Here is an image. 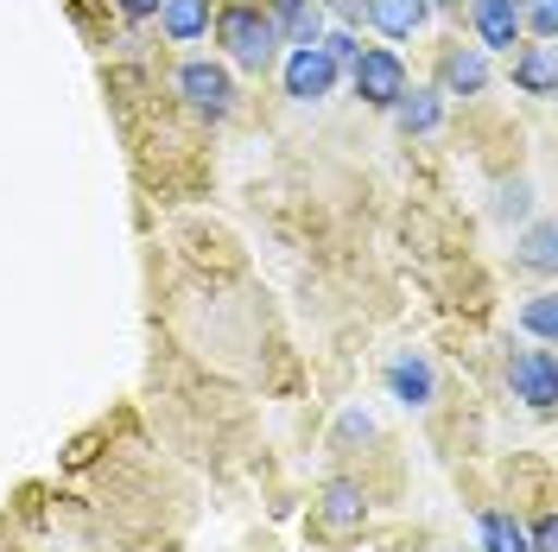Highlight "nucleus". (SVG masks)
I'll list each match as a JSON object with an SVG mask.
<instances>
[{
	"label": "nucleus",
	"mask_w": 558,
	"mask_h": 552,
	"mask_svg": "<svg viewBox=\"0 0 558 552\" xmlns=\"http://www.w3.org/2000/svg\"><path fill=\"white\" fill-rule=\"evenodd\" d=\"M476 533H483V552H526V527L514 515H501V508H488L476 520Z\"/></svg>",
	"instance_id": "obj_15"
},
{
	"label": "nucleus",
	"mask_w": 558,
	"mask_h": 552,
	"mask_svg": "<svg viewBox=\"0 0 558 552\" xmlns=\"http://www.w3.org/2000/svg\"><path fill=\"white\" fill-rule=\"evenodd\" d=\"M178 96L197 108V115L222 121V115L235 108V83H229V70H222V64H204V58H197V64L178 70Z\"/></svg>",
	"instance_id": "obj_4"
},
{
	"label": "nucleus",
	"mask_w": 558,
	"mask_h": 552,
	"mask_svg": "<svg viewBox=\"0 0 558 552\" xmlns=\"http://www.w3.org/2000/svg\"><path fill=\"white\" fill-rule=\"evenodd\" d=\"M330 83H337V64L305 45V51H292L286 58V96H299V103H317V96H330Z\"/></svg>",
	"instance_id": "obj_6"
},
{
	"label": "nucleus",
	"mask_w": 558,
	"mask_h": 552,
	"mask_svg": "<svg viewBox=\"0 0 558 552\" xmlns=\"http://www.w3.org/2000/svg\"><path fill=\"white\" fill-rule=\"evenodd\" d=\"M526 552H558V540H553V515H539L533 527H526Z\"/></svg>",
	"instance_id": "obj_18"
},
{
	"label": "nucleus",
	"mask_w": 558,
	"mask_h": 552,
	"mask_svg": "<svg viewBox=\"0 0 558 552\" xmlns=\"http://www.w3.org/2000/svg\"><path fill=\"white\" fill-rule=\"evenodd\" d=\"M349 83H355V96L375 108H393L407 96V64L387 51V45H368V51H355L349 58Z\"/></svg>",
	"instance_id": "obj_2"
},
{
	"label": "nucleus",
	"mask_w": 558,
	"mask_h": 552,
	"mask_svg": "<svg viewBox=\"0 0 558 552\" xmlns=\"http://www.w3.org/2000/svg\"><path fill=\"white\" fill-rule=\"evenodd\" d=\"M368 520V495H362V483H324V495H317V527L324 533H355Z\"/></svg>",
	"instance_id": "obj_5"
},
{
	"label": "nucleus",
	"mask_w": 558,
	"mask_h": 552,
	"mask_svg": "<svg viewBox=\"0 0 558 552\" xmlns=\"http://www.w3.org/2000/svg\"><path fill=\"white\" fill-rule=\"evenodd\" d=\"M432 13V0H362V20L381 26L387 38H413Z\"/></svg>",
	"instance_id": "obj_10"
},
{
	"label": "nucleus",
	"mask_w": 558,
	"mask_h": 552,
	"mask_svg": "<svg viewBox=\"0 0 558 552\" xmlns=\"http://www.w3.org/2000/svg\"><path fill=\"white\" fill-rule=\"evenodd\" d=\"M438 96H445V89H407V96L393 103L400 128H407V134H432V128H438V115H445V108H438Z\"/></svg>",
	"instance_id": "obj_14"
},
{
	"label": "nucleus",
	"mask_w": 558,
	"mask_h": 552,
	"mask_svg": "<svg viewBox=\"0 0 558 552\" xmlns=\"http://www.w3.org/2000/svg\"><path fill=\"white\" fill-rule=\"evenodd\" d=\"M114 7H121V13H128V20H146V13H159V7H166V0H114Z\"/></svg>",
	"instance_id": "obj_19"
},
{
	"label": "nucleus",
	"mask_w": 558,
	"mask_h": 552,
	"mask_svg": "<svg viewBox=\"0 0 558 552\" xmlns=\"http://www.w3.org/2000/svg\"><path fill=\"white\" fill-rule=\"evenodd\" d=\"M387 387H393V400H400V407H425V400L438 394V375H432V362H425L418 349H407V356H393V362H387Z\"/></svg>",
	"instance_id": "obj_8"
},
{
	"label": "nucleus",
	"mask_w": 558,
	"mask_h": 552,
	"mask_svg": "<svg viewBox=\"0 0 558 552\" xmlns=\"http://www.w3.org/2000/svg\"><path fill=\"white\" fill-rule=\"evenodd\" d=\"M159 26H166V38H178V45L204 38L209 33V0H166V7H159Z\"/></svg>",
	"instance_id": "obj_12"
},
{
	"label": "nucleus",
	"mask_w": 558,
	"mask_h": 552,
	"mask_svg": "<svg viewBox=\"0 0 558 552\" xmlns=\"http://www.w3.org/2000/svg\"><path fill=\"white\" fill-rule=\"evenodd\" d=\"M521 261L533 267V274H553V261H558V248H553V223H533V236L521 242Z\"/></svg>",
	"instance_id": "obj_16"
},
{
	"label": "nucleus",
	"mask_w": 558,
	"mask_h": 552,
	"mask_svg": "<svg viewBox=\"0 0 558 552\" xmlns=\"http://www.w3.org/2000/svg\"><path fill=\"white\" fill-rule=\"evenodd\" d=\"M279 7H286V0H279Z\"/></svg>",
	"instance_id": "obj_21"
},
{
	"label": "nucleus",
	"mask_w": 558,
	"mask_h": 552,
	"mask_svg": "<svg viewBox=\"0 0 558 552\" xmlns=\"http://www.w3.org/2000/svg\"><path fill=\"white\" fill-rule=\"evenodd\" d=\"M216 38L229 45V58L247 70H267L279 58V26L274 13H260V7H247V0H235V7H222L216 13Z\"/></svg>",
	"instance_id": "obj_1"
},
{
	"label": "nucleus",
	"mask_w": 558,
	"mask_h": 552,
	"mask_svg": "<svg viewBox=\"0 0 558 552\" xmlns=\"http://www.w3.org/2000/svg\"><path fill=\"white\" fill-rule=\"evenodd\" d=\"M508 387H514V400H526L533 413H553L558 400V369H553V349H514L508 356Z\"/></svg>",
	"instance_id": "obj_3"
},
{
	"label": "nucleus",
	"mask_w": 558,
	"mask_h": 552,
	"mask_svg": "<svg viewBox=\"0 0 558 552\" xmlns=\"http://www.w3.org/2000/svg\"><path fill=\"white\" fill-rule=\"evenodd\" d=\"M521 324L533 331V337H539V344H553V331H558V305H553V292H539V299H526Z\"/></svg>",
	"instance_id": "obj_17"
},
{
	"label": "nucleus",
	"mask_w": 558,
	"mask_h": 552,
	"mask_svg": "<svg viewBox=\"0 0 558 552\" xmlns=\"http://www.w3.org/2000/svg\"><path fill=\"white\" fill-rule=\"evenodd\" d=\"M274 26H279L286 38H292L299 51H305V45H317V38H324V13H317V0H286Z\"/></svg>",
	"instance_id": "obj_13"
},
{
	"label": "nucleus",
	"mask_w": 558,
	"mask_h": 552,
	"mask_svg": "<svg viewBox=\"0 0 558 552\" xmlns=\"http://www.w3.org/2000/svg\"><path fill=\"white\" fill-rule=\"evenodd\" d=\"M514 89L521 96H558V45L553 38H533L514 58Z\"/></svg>",
	"instance_id": "obj_7"
},
{
	"label": "nucleus",
	"mask_w": 558,
	"mask_h": 552,
	"mask_svg": "<svg viewBox=\"0 0 558 552\" xmlns=\"http://www.w3.org/2000/svg\"><path fill=\"white\" fill-rule=\"evenodd\" d=\"M476 33H483V51H514L521 0H476Z\"/></svg>",
	"instance_id": "obj_9"
},
{
	"label": "nucleus",
	"mask_w": 558,
	"mask_h": 552,
	"mask_svg": "<svg viewBox=\"0 0 558 552\" xmlns=\"http://www.w3.org/2000/svg\"><path fill=\"white\" fill-rule=\"evenodd\" d=\"M483 83H488V51L483 45H463V51L445 58V89H451V96H476Z\"/></svg>",
	"instance_id": "obj_11"
},
{
	"label": "nucleus",
	"mask_w": 558,
	"mask_h": 552,
	"mask_svg": "<svg viewBox=\"0 0 558 552\" xmlns=\"http://www.w3.org/2000/svg\"><path fill=\"white\" fill-rule=\"evenodd\" d=\"M368 432H375V425H368V413H349L343 419V439H368Z\"/></svg>",
	"instance_id": "obj_20"
}]
</instances>
